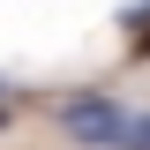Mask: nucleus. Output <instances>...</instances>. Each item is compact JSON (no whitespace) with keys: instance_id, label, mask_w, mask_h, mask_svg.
Returning a JSON list of instances; mask_svg holds the SVG:
<instances>
[{"instance_id":"5","label":"nucleus","mask_w":150,"mask_h":150,"mask_svg":"<svg viewBox=\"0 0 150 150\" xmlns=\"http://www.w3.org/2000/svg\"><path fill=\"white\" fill-rule=\"evenodd\" d=\"M0 98H8V75H0Z\"/></svg>"},{"instance_id":"1","label":"nucleus","mask_w":150,"mask_h":150,"mask_svg":"<svg viewBox=\"0 0 150 150\" xmlns=\"http://www.w3.org/2000/svg\"><path fill=\"white\" fill-rule=\"evenodd\" d=\"M53 112H60V128H68L75 143H90V150H120L128 143V120H135L112 90H68Z\"/></svg>"},{"instance_id":"4","label":"nucleus","mask_w":150,"mask_h":150,"mask_svg":"<svg viewBox=\"0 0 150 150\" xmlns=\"http://www.w3.org/2000/svg\"><path fill=\"white\" fill-rule=\"evenodd\" d=\"M8 120H15V112H8V105H0V135H8Z\"/></svg>"},{"instance_id":"2","label":"nucleus","mask_w":150,"mask_h":150,"mask_svg":"<svg viewBox=\"0 0 150 150\" xmlns=\"http://www.w3.org/2000/svg\"><path fill=\"white\" fill-rule=\"evenodd\" d=\"M120 30H128V60H150V0H135L120 15Z\"/></svg>"},{"instance_id":"3","label":"nucleus","mask_w":150,"mask_h":150,"mask_svg":"<svg viewBox=\"0 0 150 150\" xmlns=\"http://www.w3.org/2000/svg\"><path fill=\"white\" fill-rule=\"evenodd\" d=\"M120 150H150V112H135V120H128V143H120Z\"/></svg>"}]
</instances>
